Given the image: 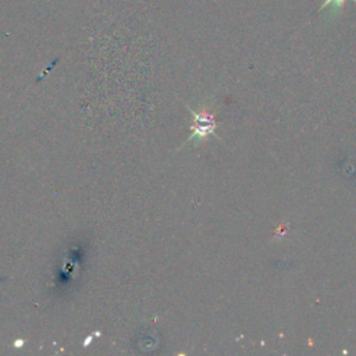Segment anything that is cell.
<instances>
[{
  "label": "cell",
  "mask_w": 356,
  "mask_h": 356,
  "mask_svg": "<svg viewBox=\"0 0 356 356\" xmlns=\"http://www.w3.org/2000/svg\"><path fill=\"white\" fill-rule=\"evenodd\" d=\"M345 2L346 0H325V2L320 6L319 12L324 9H334L332 12H341V9L345 6ZM353 2L356 3V0H353Z\"/></svg>",
  "instance_id": "6da1fadb"
}]
</instances>
